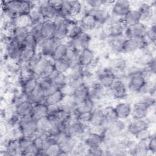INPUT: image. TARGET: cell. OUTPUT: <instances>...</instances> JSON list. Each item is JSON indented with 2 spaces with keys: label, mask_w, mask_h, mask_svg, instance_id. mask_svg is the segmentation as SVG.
<instances>
[{
  "label": "cell",
  "mask_w": 156,
  "mask_h": 156,
  "mask_svg": "<svg viewBox=\"0 0 156 156\" xmlns=\"http://www.w3.org/2000/svg\"><path fill=\"white\" fill-rule=\"evenodd\" d=\"M64 130L69 136L76 140H82L85 135L91 130V126L80 122L73 117L65 123Z\"/></svg>",
  "instance_id": "cell-1"
},
{
  "label": "cell",
  "mask_w": 156,
  "mask_h": 156,
  "mask_svg": "<svg viewBox=\"0 0 156 156\" xmlns=\"http://www.w3.org/2000/svg\"><path fill=\"white\" fill-rule=\"evenodd\" d=\"M18 127L21 136L26 138H32L38 132L37 121L31 115L20 117Z\"/></svg>",
  "instance_id": "cell-2"
},
{
  "label": "cell",
  "mask_w": 156,
  "mask_h": 156,
  "mask_svg": "<svg viewBox=\"0 0 156 156\" xmlns=\"http://www.w3.org/2000/svg\"><path fill=\"white\" fill-rule=\"evenodd\" d=\"M108 37H117L124 35L126 26L121 19H117L112 16L108 21L101 26Z\"/></svg>",
  "instance_id": "cell-3"
},
{
  "label": "cell",
  "mask_w": 156,
  "mask_h": 156,
  "mask_svg": "<svg viewBox=\"0 0 156 156\" xmlns=\"http://www.w3.org/2000/svg\"><path fill=\"white\" fill-rule=\"evenodd\" d=\"M139 12L141 21L146 24L155 23L156 13V1L140 2L136 9Z\"/></svg>",
  "instance_id": "cell-4"
},
{
  "label": "cell",
  "mask_w": 156,
  "mask_h": 156,
  "mask_svg": "<svg viewBox=\"0 0 156 156\" xmlns=\"http://www.w3.org/2000/svg\"><path fill=\"white\" fill-rule=\"evenodd\" d=\"M127 79L126 85L128 91L134 96H141L142 90L147 82V78L143 74L140 73L126 78Z\"/></svg>",
  "instance_id": "cell-5"
},
{
  "label": "cell",
  "mask_w": 156,
  "mask_h": 156,
  "mask_svg": "<svg viewBox=\"0 0 156 156\" xmlns=\"http://www.w3.org/2000/svg\"><path fill=\"white\" fill-rule=\"evenodd\" d=\"M110 97L115 100H124L128 98L129 91L124 79L116 78L108 88Z\"/></svg>",
  "instance_id": "cell-6"
},
{
  "label": "cell",
  "mask_w": 156,
  "mask_h": 156,
  "mask_svg": "<svg viewBox=\"0 0 156 156\" xmlns=\"http://www.w3.org/2000/svg\"><path fill=\"white\" fill-rule=\"evenodd\" d=\"M34 7H37L41 12L44 20H51L54 21L63 18L58 9L54 7L49 0L34 1Z\"/></svg>",
  "instance_id": "cell-7"
},
{
  "label": "cell",
  "mask_w": 156,
  "mask_h": 156,
  "mask_svg": "<svg viewBox=\"0 0 156 156\" xmlns=\"http://www.w3.org/2000/svg\"><path fill=\"white\" fill-rule=\"evenodd\" d=\"M149 44L145 38H126L122 46V54L132 55L138 50L146 48Z\"/></svg>",
  "instance_id": "cell-8"
},
{
  "label": "cell",
  "mask_w": 156,
  "mask_h": 156,
  "mask_svg": "<svg viewBox=\"0 0 156 156\" xmlns=\"http://www.w3.org/2000/svg\"><path fill=\"white\" fill-rule=\"evenodd\" d=\"M54 69V61L51 58L44 56L32 69V74L38 79H47Z\"/></svg>",
  "instance_id": "cell-9"
},
{
  "label": "cell",
  "mask_w": 156,
  "mask_h": 156,
  "mask_svg": "<svg viewBox=\"0 0 156 156\" xmlns=\"http://www.w3.org/2000/svg\"><path fill=\"white\" fill-rule=\"evenodd\" d=\"M38 78L34 75L21 76L19 74L18 83H20L21 94L26 98L33 93L38 86Z\"/></svg>",
  "instance_id": "cell-10"
},
{
  "label": "cell",
  "mask_w": 156,
  "mask_h": 156,
  "mask_svg": "<svg viewBox=\"0 0 156 156\" xmlns=\"http://www.w3.org/2000/svg\"><path fill=\"white\" fill-rule=\"evenodd\" d=\"M83 13H87L92 16L99 26L104 24L111 16L110 8L105 6L93 9L84 5Z\"/></svg>",
  "instance_id": "cell-11"
},
{
  "label": "cell",
  "mask_w": 156,
  "mask_h": 156,
  "mask_svg": "<svg viewBox=\"0 0 156 156\" xmlns=\"http://www.w3.org/2000/svg\"><path fill=\"white\" fill-rule=\"evenodd\" d=\"M23 46L8 37L5 41V54L10 62L18 63L21 52Z\"/></svg>",
  "instance_id": "cell-12"
},
{
  "label": "cell",
  "mask_w": 156,
  "mask_h": 156,
  "mask_svg": "<svg viewBox=\"0 0 156 156\" xmlns=\"http://www.w3.org/2000/svg\"><path fill=\"white\" fill-rule=\"evenodd\" d=\"M132 2L127 0L114 1L110 10L112 16L117 19L122 18L124 15L132 9Z\"/></svg>",
  "instance_id": "cell-13"
},
{
  "label": "cell",
  "mask_w": 156,
  "mask_h": 156,
  "mask_svg": "<svg viewBox=\"0 0 156 156\" xmlns=\"http://www.w3.org/2000/svg\"><path fill=\"white\" fill-rule=\"evenodd\" d=\"M94 51L90 47L82 49L79 51L77 64L82 68H90L96 62Z\"/></svg>",
  "instance_id": "cell-14"
},
{
  "label": "cell",
  "mask_w": 156,
  "mask_h": 156,
  "mask_svg": "<svg viewBox=\"0 0 156 156\" xmlns=\"http://www.w3.org/2000/svg\"><path fill=\"white\" fill-rule=\"evenodd\" d=\"M92 37L90 32L83 31L79 35L72 39H68L66 43L68 46L82 49L90 46L92 41Z\"/></svg>",
  "instance_id": "cell-15"
},
{
  "label": "cell",
  "mask_w": 156,
  "mask_h": 156,
  "mask_svg": "<svg viewBox=\"0 0 156 156\" xmlns=\"http://www.w3.org/2000/svg\"><path fill=\"white\" fill-rule=\"evenodd\" d=\"M116 78V75L108 66L98 71L96 80L101 85L105 88H108Z\"/></svg>",
  "instance_id": "cell-16"
},
{
  "label": "cell",
  "mask_w": 156,
  "mask_h": 156,
  "mask_svg": "<svg viewBox=\"0 0 156 156\" xmlns=\"http://www.w3.org/2000/svg\"><path fill=\"white\" fill-rule=\"evenodd\" d=\"M30 33V27L26 26L15 25L8 33L9 38L14 40L21 45H23L24 41Z\"/></svg>",
  "instance_id": "cell-17"
},
{
  "label": "cell",
  "mask_w": 156,
  "mask_h": 156,
  "mask_svg": "<svg viewBox=\"0 0 156 156\" xmlns=\"http://www.w3.org/2000/svg\"><path fill=\"white\" fill-rule=\"evenodd\" d=\"M90 87V98L96 101H101L104 99L110 98V94L108 88H105L101 85L96 80L93 81L89 84Z\"/></svg>",
  "instance_id": "cell-18"
},
{
  "label": "cell",
  "mask_w": 156,
  "mask_h": 156,
  "mask_svg": "<svg viewBox=\"0 0 156 156\" xmlns=\"http://www.w3.org/2000/svg\"><path fill=\"white\" fill-rule=\"evenodd\" d=\"M148 24L140 21L134 25L127 27L125 30L124 36L126 38H145V35Z\"/></svg>",
  "instance_id": "cell-19"
},
{
  "label": "cell",
  "mask_w": 156,
  "mask_h": 156,
  "mask_svg": "<svg viewBox=\"0 0 156 156\" xmlns=\"http://www.w3.org/2000/svg\"><path fill=\"white\" fill-rule=\"evenodd\" d=\"M70 94L74 101L77 104L80 102L90 96V87L88 83L85 81L81 83L80 85L71 90Z\"/></svg>",
  "instance_id": "cell-20"
},
{
  "label": "cell",
  "mask_w": 156,
  "mask_h": 156,
  "mask_svg": "<svg viewBox=\"0 0 156 156\" xmlns=\"http://www.w3.org/2000/svg\"><path fill=\"white\" fill-rule=\"evenodd\" d=\"M34 104L26 98H23L15 103L13 107L15 113L19 117L32 114Z\"/></svg>",
  "instance_id": "cell-21"
},
{
  "label": "cell",
  "mask_w": 156,
  "mask_h": 156,
  "mask_svg": "<svg viewBox=\"0 0 156 156\" xmlns=\"http://www.w3.org/2000/svg\"><path fill=\"white\" fill-rule=\"evenodd\" d=\"M151 126L146 119H130L127 122L126 131L134 136L140 131L150 127Z\"/></svg>",
  "instance_id": "cell-22"
},
{
  "label": "cell",
  "mask_w": 156,
  "mask_h": 156,
  "mask_svg": "<svg viewBox=\"0 0 156 156\" xmlns=\"http://www.w3.org/2000/svg\"><path fill=\"white\" fill-rule=\"evenodd\" d=\"M58 42L54 39H40L37 51L40 52L44 57H51L55 47Z\"/></svg>",
  "instance_id": "cell-23"
},
{
  "label": "cell",
  "mask_w": 156,
  "mask_h": 156,
  "mask_svg": "<svg viewBox=\"0 0 156 156\" xmlns=\"http://www.w3.org/2000/svg\"><path fill=\"white\" fill-rule=\"evenodd\" d=\"M126 126L127 122H126V121L119 119L112 124L106 126L105 136L116 139L126 130Z\"/></svg>",
  "instance_id": "cell-24"
},
{
  "label": "cell",
  "mask_w": 156,
  "mask_h": 156,
  "mask_svg": "<svg viewBox=\"0 0 156 156\" xmlns=\"http://www.w3.org/2000/svg\"><path fill=\"white\" fill-rule=\"evenodd\" d=\"M151 109L143 102L135 101L132 105L131 119H146L149 115Z\"/></svg>",
  "instance_id": "cell-25"
},
{
  "label": "cell",
  "mask_w": 156,
  "mask_h": 156,
  "mask_svg": "<svg viewBox=\"0 0 156 156\" xmlns=\"http://www.w3.org/2000/svg\"><path fill=\"white\" fill-rule=\"evenodd\" d=\"M19 147L21 155L34 156L38 155V152L35 149L32 138L24 136L19 137Z\"/></svg>",
  "instance_id": "cell-26"
},
{
  "label": "cell",
  "mask_w": 156,
  "mask_h": 156,
  "mask_svg": "<svg viewBox=\"0 0 156 156\" xmlns=\"http://www.w3.org/2000/svg\"><path fill=\"white\" fill-rule=\"evenodd\" d=\"M79 24L81 26L83 31L90 32L95 29H98L99 25L98 24L94 18L89 14L83 13L77 20Z\"/></svg>",
  "instance_id": "cell-27"
},
{
  "label": "cell",
  "mask_w": 156,
  "mask_h": 156,
  "mask_svg": "<svg viewBox=\"0 0 156 156\" xmlns=\"http://www.w3.org/2000/svg\"><path fill=\"white\" fill-rule=\"evenodd\" d=\"M113 107L119 119L126 121L130 119L132 104L129 102L122 101L118 102Z\"/></svg>",
  "instance_id": "cell-28"
},
{
  "label": "cell",
  "mask_w": 156,
  "mask_h": 156,
  "mask_svg": "<svg viewBox=\"0 0 156 156\" xmlns=\"http://www.w3.org/2000/svg\"><path fill=\"white\" fill-rule=\"evenodd\" d=\"M126 37L124 35L117 37H107L105 45L112 52L115 54H122V46Z\"/></svg>",
  "instance_id": "cell-29"
},
{
  "label": "cell",
  "mask_w": 156,
  "mask_h": 156,
  "mask_svg": "<svg viewBox=\"0 0 156 156\" xmlns=\"http://www.w3.org/2000/svg\"><path fill=\"white\" fill-rule=\"evenodd\" d=\"M55 21L51 20H44L42 23L40 39H52L55 31Z\"/></svg>",
  "instance_id": "cell-30"
},
{
  "label": "cell",
  "mask_w": 156,
  "mask_h": 156,
  "mask_svg": "<svg viewBox=\"0 0 156 156\" xmlns=\"http://www.w3.org/2000/svg\"><path fill=\"white\" fill-rule=\"evenodd\" d=\"M104 137L103 135L90 130L85 135L82 140L87 147L102 146Z\"/></svg>",
  "instance_id": "cell-31"
},
{
  "label": "cell",
  "mask_w": 156,
  "mask_h": 156,
  "mask_svg": "<svg viewBox=\"0 0 156 156\" xmlns=\"http://www.w3.org/2000/svg\"><path fill=\"white\" fill-rule=\"evenodd\" d=\"M91 127H96L105 125V115L104 107H95L93 110L91 112Z\"/></svg>",
  "instance_id": "cell-32"
},
{
  "label": "cell",
  "mask_w": 156,
  "mask_h": 156,
  "mask_svg": "<svg viewBox=\"0 0 156 156\" xmlns=\"http://www.w3.org/2000/svg\"><path fill=\"white\" fill-rule=\"evenodd\" d=\"M96 107V102L90 97L76 104L74 116L79 113L91 112Z\"/></svg>",
  "instance_id": "cell-33"
},
{
  "label": "cell",
  "mask_w": 156,
  "mask_h": 156,
  "mask_svg": "<svg viewBox=\"0 0 156 156\" xmlns=\"http://www.w3.org/2000/svg\"><path fill=\"white\" fill-rule=\"evenodd\" d=\"M147 141H136L132 149L127 151V154L132 155H149L147 148Z\"/></svg>",
  "instance_id": "cell-34"
},
{
  "label": "cell",
  "mask_w": 156,
  "mask_h": 156,
  "mask_svg": "<svg viewBox=\"0 0 156 156\" xmlns=\"http://www.w3.org/2000/svg\"><path fill=\"white\" fill-rule=\"evenodd\" d=\"M66 95L64 90L57 89L46 98L44 102L47 105H58L63 101Z\"/></svg>",
  "instance_id": "cell-35"
},
{
  "label": "cell",
  "mask_w": 156,
  "mask_h": 156,
  "mask_svg": "<svg viewBox=\"0 0 156 156\" xmlns=\"http://www.w3.org/2000/svg\"><path fill=\"white\" fill-rule=\"evenodd\" d=\"M121 20L127 27L140 22L141 18L137 9H132L121 18Z\"/></svg>",
  "instance_id": "cell-36"
},
{
  "label": "cell",
  "mask_w": 156,
  "mask_h": 156,
  "mask_svg": "<svg viewBox=\"0 0 156 156\" xmlns=\"http://www.w3.org/2000/svg\"><path fill=\"white\" fill-rule=\"evenodd\" d=\"M76 139H74L70 136H68L62 141H61L60 143H58V144L59 146L62 155H71L74 149V145L76 143Z\"/></svg>",
  "instance_id": "cell-37"
},
{
  "label": "cell",
  "mask_w": 156,
  "mask_h": 156,
  "mask_svg": "<svg viewBox=\"0 0 156 156\" xmlns=\"http://www.w3.org/2000/svg\"><path fill=\"white\" fill-rule=\"evenodd\" d=\"M31 115L35 120L48 116V107L45 102H40L34 104Z\"/></svg>",
  "instance_id": "cell-38"
},
{
  "label": "cell",
  "mask_w": 156,
  "mask_h": 156,
  "mask_svg": "<svg viewBox=\"0 0 156 156\" xmlns=\"http://www.w3.org/2000/svg\"><path fill=\"white\" fill-rule=\"evenodd\" d=\"M38 87L45 95L46 98L52 93L57 88L54 85L52 82L48 79H38Z\"/></svg>",
  "instance_id": "cell-39"
},
{
  "label": "cell",
  "mask_w": 156,
  "mask_h": 156,
  "mask_svg": "<svg viewBox=\"0 0 156 156\" xmlns=\"http://www.w3.org/2000/svg\"><path fill=\"white\" fill-rule=\"evenodd\" d=\"M66 41L58 43L51 57L53 61L65 58L68 49V46Z\"/></svg>",
  "instance_id": "cell-40"
},
{
  "label": "cell",
  "mask_w": 156,
  "mask_h": 156,
  "mask_svg": "<svg viewBox=\"0 0 156 156\" xmlns=\"http://www.w3.org/2000/svg\"><path fill=\"white\" fill-rule=\"evenodd\" d=\"M105 115V126H108L119 119L114 107L112 105H107L104 107Z\"/></svg>",
  "instance_id": "cell-41"
},
{
  "label": "cell",
  "mask_w": 156,
  "mask_h": 156,
  "mask_svg": "<svg viewBox=\"0 0 156 156\" xmlns=\"http://www.w3.org/2000/svg\"><path fill=\"white\" fill-rule=\"evenodd\" d=\"M54 69L60 73L67 74L72 67V64L66 58H61L54 61Z\"/></svg>",
  "instance_id": "cell-42"
},
{
  "label": "cell",
  "mask_w": 156,
  "mask_h": 156,
  "mask_svg": "<svg viewBox=\"0 0 156 156\" xmlns=\"http://www.w3.org/2000/svg\"><path fill=\"white\" fill-rule=\"evenodd\" d=\"M51 82L57 89L65 90L68 87L67 74L58 73Z\"/></svg>",
  "instance_id": "cell-43"
},
{
  "label": "cell",
  "mask_w": 156,
  "mask_h": 156,
  "mask_svg": "<svg viewBox=\"0 0 156 156\" xmlns=\"http://www.w3.org/2000/svg\"><path fill=\"white\" fill-rule=\"evenodd\" d=\"M58 11L63 18H74L71 1H62V4L58 9Z\"/></svg>",
  "instance_id": "cell-44"
},
{
  "label": "cell",
  "mask_w": 156,
  "mask_h": 156,
  "mask_svg": "<svg viewBox=\"0 0 156 156\" xmlns=\"http://www.w3.org/2000/svg\"><path fill=\"white\" fill-rule=\"evenodd\" d=\"M36 52H37V50L33 48L23 46L18 63H28L32 57L34 56V55L35 54Z\"/></svg>",
  "instance_id": "cell-45"
},
{
  "label": "cell",
  "mask_w": 156,
  "mask_h": 156,
  "mask_svg": "<svg viewBox=\"0 0 156 156\" xmlns=\"http://www.w3.org/2000/svg\"><path fill=\"white\" fill-rule=\"evenodd\" d=\"M26 98L32 102L34 104H35L40 102H44L46 96L40 90V89L37 87V88L33 93H32Z\"/></svg>",
  "instance_id": "cell-46"
},
{
  "label": "cell",
  "mask_w": 156,
  "mask_h": 156,
  "mask_svg": "<svg viewBox=\"0 0 156 156\" xmlns=\"http://www.w3.org/2000/svg\"><path fill=\"white\" fill-rule=\"evenodd\" d=\"M145 38L150 44H155V42H156L155 22L149 24L148 25L146 33L145 35Z\"/></svg>",
  "instance_id": "cell-47"
},
{
  "label": "cell",
  "mask_w": 156,
  "mask_h": 156,
  "mask_svg": "<svg viewBox=\"0 0 156 156\" xmlns=\"http://www.w3.org/2000/svg\"><path fill=\"white\" fill-rule=\"evenodd\" d=\"M80 49L73 47L68 46V51L66 52L65 58L69 61L72 65L77 63V59L79 54Z\"/></svg>",
  "instance_id": "cell-48"
},
{
  "label": "cell",
  "mask_w": 156,
  "mask_h": 156,
  "mask_svg": "<svg viewBox=\"0 0 156 156\" xmlns=\"http://www.w3.org/2000/svg\"><path fill=\"white\" fill-rule=\"evenodd\" d=\"M87 146L82 140H77L74 149L71 155H87Z\"/></svg>",
  "instance_id": "cell-49"
},
{
  "label": "cell",
  "mask_w": 156,
  "mask_h": 156,
  "mask_svg": "<svg viewBox=\"0 0 156 156\" xmlns=\"http://www.w3.org/2000/svg\"><path fill=\"white\" fill-rule=\"evenodd\" d=\"M36 121L38 127V130L50 132L51 129V120L48 116L40 118Z\"/></svg>",
  "instance_id": "cell-50"
},
{
  "label": "cell",
  "mask_w": 156,
  "mask_h": 156,
  "mask_svg": "<svg viewBox=\"0 0 156 156\" xmlns=\"http://www.w3.org/2000/svg\"><path fill=\"white\" fill-rule=\"evenodd\" d=\"M28 17L30 22V26L35 23L41 22L44 20L39 9L37 7H34V9L31 10L29 15H28Z\"/></svg>",
  "instance_id": "cell-51"
},
{
  "label": "cell",
  "mask_w": 156,
  "mask_h": 156,
  "mask_svg": "<svg viewBox=\"0 0 156 156\" xmlns=\"http://www.w3.org/2000/svg\"><path fill=\"white\" fill-rule=\"evenodd\" d=\"M39 40L40 39L36 35L30 32L26 37L23 46L31 48L37 50Z\"/></svg>",
  "instance_id": "cell-52"
},
{
  "label": "cell",
  "mask_w": 156,
  "mask_h": 156,
  "mask_svg": "<svg viewBox=\"0 0 156 156\" xmlns=\"http://www.w3.org/2000/svg\"><path fill=\"white\" fill-rule=\"evenodd\" d=\"M72 5V10H73V17L76 18V17L83 15V9H84V4L83 2L80 1H71Z\"/></svg>",
  "instance_id": "cell-53"
},
{
  "label": "cell",
  "mask_w": 156,
  "mask_h": 156,
  "mask_svg": "<svg viewBox=\"0 0 156 156\" xmlns=\"http://www.w3.org/2000/svg\"><path fill=\"white\" fill-rule=\"evenodd\" d=\"M32 140L34 147L38 152V155H42L44 147V142L45 139L39 135H35L32 138Z\"/></svg>",
  "instance_id": "cell-54"
},
{
  "label": "cell",
  "mask_w": 156,
  "mask_h": 156,
  "mask_svg": "<svg viewBox=\"0 0 156 156\" xmlns=\"http://www.w3.org/2000/svg\"><path fill=\"white\" fill-rule=\"evenodd\" d=\"M153 133H154V132H152L150 127L140 131L133 137L136 141H147Z\"/></svg>",
  "instance_id": "cell-55"
},
{
  "label": "cell",
  "mask_w": 156,
  "mask_h": 156,
  "mask_svg": "<svg viewBox=\"0 0 156 156\" xmlns=\"http://www.w3.org/2000/svg\"><path fill=\"white\" fill-rule=\"evenodd\" d=\"M43 155L49 156H58L62 155V153L58 143H54L49 146L43 152Z\"/></svg>",
  "instance_id": "cell-56"
},
{
  "label": "cell",
  "mask_w": 156,
  "mask_h": 156,
  "mask_svg": "<svg viewBox=\"0 0 156 156\" xmlns=\"http://www.w3.org/2000/svg\"><path fill=\"white\" fill-rule=\"evenodd\" d=\"M83 31L81 26L79 24L78 22L71 26L69 28L68 39H72L79 35Z\"/></svg>",
  "instance_id": "cell-57"
},
{
  "label": "cell",
  "mask_w": 156,
  "mask_h": 156,
  "mask_svg": "<svg viewBox=\"0 0 156 156\" xmlns=\"http://www.w3.org/2000/svg\"><path fill=\"white\" fill-rule=\"evenodd\" d=\"M87 155H89V156L104 155V149L102 147V146L87 147Z\"/></svg>",
  "instance_id": "cell-58"
},
{
  "label": "cell",
  "mask_w": 156,
  "mask_h": 156,
  "mask_svg": "<svg viewBox=\"0 0 156 156\" xmlns=\"http://www.w3.org/2000/svg\"><path fill=\"white\" fill-rule=\"evenodd\" d=\"M147 148L149 155H155L156 154V136L155 132L152 133L151 138L147 141Z\"/></svg>",
  "instance_id": "cell-59"
},
{
  "label": "cell",
  "mask_w": 156,
  "mask_h": 156,
  "mask_svg": "<svg viewBox=\"0 0 156 156\" xmlns=\"http://www.w3.org/2000/svg\"><path fill=\"white\" fill-rule=\"evenodd\" d=\"M74 117L80 122L85 125L90 126V124L91 120V112L79 113L76 115Z\"/></svg>",
  "instance_id": "cell-60"
},
{
  "label": "cell",
  "mask_w": 156,
  "mask_h": 156,
  "mask_svg": "<svg viewBox=\"0 0 156 156\" xmlns=\"http://www.w3.org/2000/svg\"><path fill=\"white\" fill-rule=\"evenodd\" d=\"M83 4L85 5L90 7V8H99L104 6L105 1L102 0H87L86 1H83Z\"/></svg>",
  "instance_id": "cell-61"
},
{
  "label": "cell",
  "mask_w": 156,
  "mask_h": 156,
  "mask_svg": "<svg viewBox=\"0 0 156 156\" xmlns=\"http://www.w3.org/2000/svg\"><path fill=\"white\" fill-rule=\"evenodd\" d=\"M43 57H44V55H43L40 52L38 51L35 52V54L32 57L30 60L28 62L30 67L32 69H32L41 60V59Z\"/></svg>",
  "instance_id": "cell-62"
},
{
  "label": "cell",
  "mask_w": 156,
  "mask_h": 156,
  "mask_svg": "<svg viewBox=\"0 0 156 156\" xmlns=\"http://www.w3.org/2000/svg\"><path fill=\"white\" fill-rule=\"evenodd\" d=\"M48 116H54L60 110V108L58 105H48Z\"/></svg>",
  "instance_id": "cell-63"
},
{
  "label": "cell",
  "mask_w": 156,
  "mask_h": 156,
  "mask_svg": "<svg viewBox=\"0 0 156 156\" xmlns=\"http://www.w3.org/2000/svg\"><path fill=\"white\" fill-rule=\"evenodd\" d=\"M51 4L54 7H55V9H58L59 7H60L61 4H62V1H49Z\"/></svg>",
  "instance_id": "cell-64"
}]
</instances>
